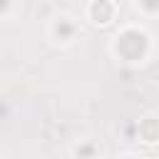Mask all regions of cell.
<instances>
[{"label": "cell", "mask_w": 159, "mask_h": 159, "mask_svg": "<svg viewBox=\"0 0 159 159\" xmlns=\"http://www.w3.org/2000/svg\"><path fill=\"white\" fill-rule=\"evenodd\" d=\"M75 32H77V27H75V22H72L70 17H60V20L55 22V35H57L62 42H70V40L75 37Z\"/></svg>", "instance_id": "3"}, {"label": "cell", "mask_w": 159, "mask_h": 159, "mask_svg": "<svg viewBox=\"0 0 159 159\" xmlns=\"http://www.w3.org/2000/svg\"><path fill=\"white\" fill-rule=\"evenodd\" d=\"M7 7H10V0H0V12H7Z\"/></svg>", "instance_id": "4"}, {"label": "cell", "mask_w": 159, "mask_h": 159, "mask_svg": "<svg viewBox=\"0 0 159 159\" xmlns=\"http://www.w3.org/2000/svg\"><path fill=\"white\" fill-rule=\"evenodd\" d=\"M144 5H147L149 10H154V7H157V2H154V0H144Z\"/></svg>", "instance_id": "5"}, {"label": "cell", "mask_w": 159, "mask_h": 159, "mask_svg": "<svg viewBox=\"0 0 159 159\" xmlns=\"http://www.w3.org/2000/svg\"><path fill=\"white\" fill-rule=\"evenodd\" d=\"M147 47V37L137 30H127L122 37H117V52L127 60H137Z\"/></svg>", "instance_id": "1"}, {"label": "cell", "mask_w": 159, "mask_h": 159, "mask_svg": "<svg viewBox=\"0 0 159 159\" xmlns=\"http://www.w3.org/2000/svg\"><path fill=\"white\" fill-rule=\"evenodd\" d=\"M89 15H92V20L97 25H107L112 20V15H114V7H112L109 0H94L92 7H89Z\"/></svg>", "instance_id": "2"}]
</instances>
